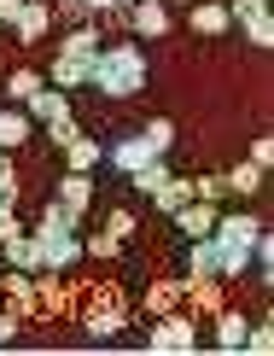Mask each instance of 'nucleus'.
Masks as SVG:
<instances>
[{"label": "nucleus", "instance_id": "6ab92c4d", "mask_svg": "<svg viewBox=\"0 0 274 356\" xmlns=\"http://www.w3.org/2000/svg\"><path fill=\"white\" fill-rule=\"evenodd\" d=\"M245 333H251V321L239 316V309H216V345L222 350H239V345H245Z\"/></svg>", "mask_w": 274, "mask_h": 356}, {"label": "nucleus", "instance_id": "0eeeda50", "mask_svg": "<svg viewBox=\"0 0 274 356\" xmlns=\"http://www.w3.org/2000/svg\"><path fill=\"white\" fill-rule=\"evenodd\" d=\"M227 18H239L251 47H268L274 41V24H268V0H227Z\"/></svg>", "mask_w": 274, "mask_h": 356}, {"label": "nucleus", "instance_id": "f3484780", "mask_svg": "<svg viewBox=\"0 0 274 356\" xmlns=\"http://www.w3.org/2000/svg\"><path fill=\"white\" fill-rule=\"evenodd\" d=\"M82 327H88V339H117V333L129 327V321H123V309H117V304H94Z\"/></svg>", "mask_w": 274, "mask_h": 356}, {"label": "nucleus", "instance_id": "b1692460", "mask_svg": "<svg viewBox=\"0 0 274 356\" xmlns=\"http://www.w3.org/2000/svg\"><path fill=\"white\" fill-rule=\"evenodd\" d=\"M163 181H170V164H163V158H152L146 170H134V175H129V187H134V193H146V199H152Z\"/></svg>", "mask_w": 274, "mask_h": 356}, {"label": "nucleus", "instance_id": "4be33fe9", "mask_svg": "<svg viewBox=\"0 0 274 356\" xmlns=\"http://www.w3.org/2000/svg\"><path fill=\"white\" fill-rule=\"evenodd\" d=\"M0 292H6V298H12V309H35V275L12 269L6 280H0Z\"/></svg>", "mask_w": 274, "mask_h": 356}, {"label": "nucleus", "instance_id": "7ed1b4c3", "mask_svg": "<svg viewBox=\"0 0 274 356\" xmlns=\"http://www.w3.org/2000/svg\"><path fill=\"white\" fill-rule=\"evenodd\" d=\"M35 245H41V263H47V275H65L70 263H82V234L76 228H47V222H35Z\"/></svg>", "mask_w": 274, "mask_h": 356}, {"label": "nucleus", "instance_id": "f8f14e48", "mask_svg": "<svg viewBox=\"0 0 274 356\" xmlns=\"http://www.w3.org/2000/svg\"><path fill=\"white\" fill-rule=\"evenodd\" d=\"M0 251H6L12 269H24V275H47V263H41V245H35V234H29V228L18 234V240H6Z\"/></svg>", "mask_w": 274, "mask_h": 356}, {"label": "nucleus", "instance_id": "58836bf2", "mask_svg": "<svg viewBox=\"0 0 274 356\" xmlns=\"http://www.w3.org/2000/svg\"><path fill=\"white\" fill-rule=\"evenodd\" d=\"M187 6H193V0H187Z\"/></svg>", "mask_w": 274, "mask_h": 356}, {"label": "nucleus", "instance_id": "9b49d317", "mask_svg": "<svg viewBox=\"0 0 274 356\" xmlns=\"http://www.w3.org/2000/svg\"><path fill=\"white\" fill-rule=\"evenodd\" d=\"M53 199H58V204H70L76 216H88V204H94V175H82V170H70L65 181L53 187Z\"/></svg>", "mask_w": 274, "mask_h": 356}, {"label": "nucleus", "instance_id": "4468645a", "mask_svg": "<svg viewBox=\"0 0 274 356\" xmlns=\"http://www.w3.org/2000/svg\"><path fill=\"white\" fill-rule=\"evenodd\" d=\"M29 129H35V117L24 106H0V152H12V146L29 140Z\"/></svg>", "mask_w": 274, "mask_h": 356}, {"label": "nucleus", "instance_id": "cd10ccee", "mask_svg": "<svg viewBox=\"0 0 274 356\" xmlns=\"http://www.w3.org/2000/svg\"><path fill=\"white\" fill-rule=\"evenodd\" d=\"M0 211H18V170L6 152H0Z\"/></svg>", "mask_w": 274, "mask_h": 356}, {"label": "nucleus", "instance_id": "c9c22d12", "mask_svg": "<svg viewBox=\"0 0 274 356\" xmlns=\"http://www.w3.org/2000/svg\"><path fill=\"white\" fill-rule=\"evenodd\" d=\"M251 164H257V170L274 164V140H251Z\"/></svg>", "mask_w": 274, "mask_h": 356}, {"label": "nucleus", "instance_id": "2f4dec72", "mask_svg": "<svg viewBox=\"0 0 274 356\" xmlns=\"http://www.w3.org/2000/svg\"><path fill=\"white\" fill-rule=\"evenodd\" d=\"M47 135H53V146H58V152H65V146L76 140V123H70V117H58V123H47Z\"/></svg>", "mask_w": 274, "mask_h": 356}, {"label": "nucleus", "instance_id": "dca6fc26", "mask_svg": "<svg viewBox=\"0 0 274 356\" xmlns=\"http://www.w3.org/2000/svg\"><path fill=\"white\" fill-rule=\"evenodd\" d=\"M129 24H134V35H163V29H170V6H163V0H140V6L129 12Z\"/></svg>", "mask_w": 274, "mask_h": 356}, {"label": "nucleus", "instance_id": "bb28decb", "mask_svg": "<svg viewBox=\"0 0 274 356\" xmlns=\"http://www.w3.org/2000/svg\"><path fill=\"white\" fill-rule=\"evenodd\" d=\"M181 298V280H163V286H152L146 292V316H163V309H175Z\"/></svg>", "mask_w": 274, "mask_h": 356}, {"label": "nucleus", "instance_id": "412c9836", "mask_svg": "<svg viewBox=\"0 0 274 356\" xmlns=\"http://www.w3.org/2000/svg\"><path fill=\"white\" fill-rule=\"evenodd\" d=\"M222 181H227V193H239V199H257V193H263V170H257L251 158H245V164H234V170L222 175Z\"/></svg>", "mask_w": 274, "mask_h": 356}, {"label": "nucleus", "instance_id": "72a5a7b5", "mask_svg": "<svg viewBox=\"0 0 274 356\" xmlns=\"http://www.w3.org/2000/svg\"><path fill=\"white\" fill-rule=\"evenodd\" d=\"M105 228H111L117 240H129V234H134V211H111V222H105Z\"/></svg>", "mask_w": 274, "mask_h": 356}, {"label": "nucleus", "instance_id": "c756f323", "mask_svg": "<svg viewBox=\"0 0 274 356\" xmlns=\"http://www.w3.org/2000/svg\"><path fill=\"white\" fill-rule=\"evenodd\" d=\"M41 222H47V228H82V216H76L70 204H58V199H47V211H41Z\"/></svg>", "mask_w": 274, "mask_h": 356}, {"label": "nucleus", "instance_id": "a211bd4d", "mask_svg": "<svg viewBox=\"0 0 274 356\" xmlns=\"http://www.w3.org/2000/svg\"><path fill=\"white\" fill-rule=\"evenodd\" d=\"M187 199H193V175H170V181H163L158 193H152V204H158L163 216H175V211H181Z\"/></svg>", "mask_w": 274, "mask_h": 356}, {"label": "nucleus", "instance_id": "9d476101", "mask_svg": "<svg viewBox=\"0 0 274 356\" xmlns=\"http://www.w3.org/2000/svg\"><path fill=\"white\" fill-rule=\"evenodd\" d=\"M216 204H210V199H187V204H181V211H175V228L181 234H187V240H199V234H210V228H216Z\"/></svg>", "mask_w": 274, "mask_h": 356}, {"label": "nucleus", "instance_id": "ddd939ff", "mask_svg": "<svg viewBox=\"0 0 274 356\" xmlns=\"http://www.w3.org/2000/svg\"><path fill=\"white\" fill-rule=\"evenodd\" d=\"M227 24H234V18H227L222 0H193V6H187V29H199V35H222Z\"/></svg>", "mask_w": 274, "mask_h": 356}, {"label": "nucleus", "instance_id": "423d86ee", "mask_svg": "<svg viewBox=\"0 0 274 356\" xmlns=\"http://www.w3.org/2000/svg\"><path fill=\"white\" fill-rule=\"evenodd\" d=\"M152 158H163V152H152V140H146V135H123V140H111V146H105V164H111L117 175L146 170Z\"/></svg>", "mask_w": 274, "mask_h": 356}, {"label": "nucleus", "instance_id": "4c0bfd02", "mask_svg": "<svg viewBox=\"0 0 274 356\" xmlns=\"http://www.w3.org/2000/svg\"><path fill=\"white\" fill-rule=\"evenodd\" d=\"M70 6H76V12H111L117 0H70Z\"/></svg>", "mask_w": 274, "mask_h": 356}, {"label": "nucleus", "instance_id": "6e6552de", "mask_svg": "<svg viewBox=\"0 0 274 356\" xmlns=\"http://www.w3.org/2000/svg\"><path fill=\"white\" fill-rule=\"evenodd\" d=\"M24 111L35 117V123H58V117H70V99H65V88H53V82H41L35 94L24 99Z\"/></svg>", "mask_w": 274, "mask_h": 356}, {"label": "nucleus", "instance_id": "aec40b11", "mask_svg": "<svg viewBox=\"0 0 274 356\" xmlns=\"http://www.w3.org/2000/svg\"><path fill=\"white\" fill-rule=\"evenodd\" d=\"M65 158H70V170H82V175H94V170L105 164V146H99V140H82V135H76V140L65 146Z\"/></svg>", "mask_w": 274, "mask_h": 356}, {"label": "nucleus", "instance_id": "20e7f679", "mask_svg": "<svg viewBox=\"0 0 274 356\" xmlns=\"http://www.w3.org/2000/svg\"><path fill=\"white\" fill-rule=\"evenodd\" d=\"M199 345V327H193V316H175V309H163V316H152V327H146V350H193Z\"/></svg>", "mask_w": 274, "mask_h": 356}, {"label": "nucleus", "instance_id": "7c9ffc66", "mask_svg": "<svg viewBox=\"0 0 274 356\" xmlns=\"http://www.w3.org/2000/svg\"><path fill=\"white\" fill-rule=\"evenodd\" d=\"M222 193H227V181H222V175H193V199H210V204H216Z\"/></svg>", "mask_w": 274, "mask_h": 356}, {"label": "nucleus", "instance_id": "c85d7f7f", "mask_svg": "<svg viewBox=\"0 0 274 356\" xmlns=\"http://www.w3.org/2000/svg\"><path fill=\"white\" fill-rule=\"evenodd\" d=\"M117 251H123V240H117L111 228H105V234H88V240H82V257H117Z\"/></svg>", "mask_w": 274, "mask_h": 356}, {"label": "nucleus", "instance_id": "393cba45", "mask_svg": "<svg viewBox=\"0 0 274 356\" xmlns=\"http://www.w3.org/2000/svg\"><path fill=\"white\" fill-rule=\"evenodd\" d=\"M41 82H47V76H35V70H12V76H6V88H0V94H6V99H18V106H24V99L35 94Z\"/></svg>", "mask_w": 274, "mask_h": 356}, {"label": "nucleus", "instance_id": "f257e3e1", "mask_svg": "<svg viewBox=\"0 0 274 356\" xmlns=\"http://www.w3.org/2000/svg\"><path fill=\"white\" fill-rule=\"evenodd\" d=\"M146 53L140 47H129V41H105V47L94 53V70H88V88L105 99H134V94H146Z\"/></svg>", "mask_w": 274, "mask_h": 356}, {"label": "nucleus", "instance_id": "2eb2a0df", "mask_svg": "<svg viewBox=\"0 0 274 356\" xmlns=\"http://www.w3.org/2000/svg\"><path fill=\"white\" fill-rule=\"evenodd\" d=\"M88 70H94V58H76V53H58L53 58V88H88Z\"/></svg>", "mask_w": 274, "mask_h": 356}, {"label": "nucleus", "instance_id": "f03ea898", "mask_svg": "<svg viewBox=\"0 0 274 356\" xmlns=\"http://www.w3.org/2000/svg\"><path fill=\"white\" fill-rule=\"evenodd\" d=\"M257 234H263V222H257V216H216L210 240H216V257H222V280H239V275L251 269Z\"/></svg>", "mask_w": 274, "mask_h": 356}, {"label": "nucleus", "instance_id": "a878e982", "mask_svg": "<svg viewBox=\"0 0 274 356\" xmlns=\"http://www.w3.org/2000/svg\"><path fill=\"white\" fill-rule=\"evenodd\" d=\"M140 135L152 140V152H163V158H170V146H175V123H170V117H152Z\"/></svg>", "mask_w": 274, "mask_h": 356}, {"label": "nucleus", "instance_id": "473e14b6", "mask_svg": "<svg viewBox=\"0 0 274 356\" xmlns=\"http://www.w3.org/2000/svg\"><path fill=\"white\" fill-rule=\"evenodd\" d=\"M239 350H257V356H263V350H274V333H268V327H251V333H245V345H239Z\"/></svg>", "mask_w": 274, "mask_h": 356}, {"label": "nucleus", "instance_id": "e433bc0d", "mask_svg": "<svg viewBox=\"0 0 274 356\" xmlns=\"http://www.w3.org/2000/svg\"><path fill=\"white\" fill-rule=\"evenodd\" d=\"M18 12H24V0H0V24H18Z\"/></svg>", "mask_w": 274, "mask_h": 356}, {"label": "nucleus", "instance_id": "39448f33", "mask_svg": "<svg viewBox=\"0 0 274 356\" xmlns=\"http://www.w3.org/2000/svg\"><path fill=\"white\" fill-rule=\"evenodd\" d=\"M181 263H187V280H181V292H187L193 280H222V257H216V240H210V234H199V240H187V251H181Z\"/></svg>", "mask_w": 274, "mask_h": 356}, {"label": "nucleus", "instance_id": "1a4fd4ad", "mask_svg": "<svg viewBox=\"0 0 274 356\" xmlns=\"http://www.w3.org/2000/svg\"><path fill=\"white\" fill-rule=\"evenodd\" d=\"M12 29H18L24 47H35V41L53 29V6H47V0H24V12H18V24H12Z\"/></svg>", "mask_w": 274, "mask_h": 356}, {"label": "nucleus", "instance_id": "f704fd0d", "mask_svg": "<svg viewBox=\"0 0 274 356\" xmlns=\"http://www.w3.org/2000/svg\"><path fill=\"white\" fill-rule=\"evenodd\" d=\"M18 234H24V222H18V211H0V245H6V240H18Z\"/></svg>", "mask_w": 274, "mask_h": 356}, {"label": "nucleus", "instance_id": "5701e85b", "mask_svg": "<svg viewBox=\"0 0 274 356\" xmlns=\"http://www.w3.org/2000/svg\"><path fill=\"white\" fill-rule=\"evenodd\" d=\"M105 47V41H99V29L94 24H82V29H70V35H65V47H58V53H76V58H94Z\"/></svg>", "mask_w": 274, "mask_h": 356}]
</instances>
